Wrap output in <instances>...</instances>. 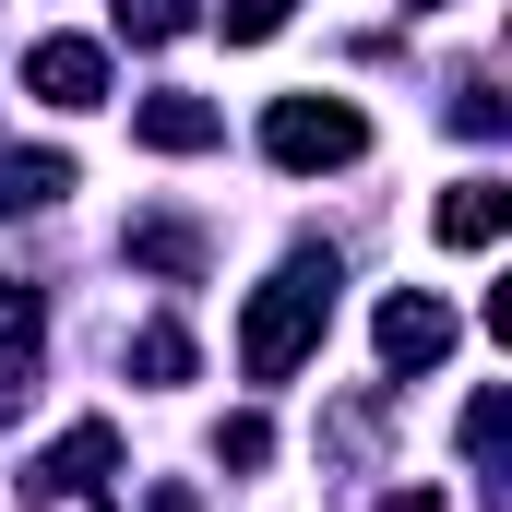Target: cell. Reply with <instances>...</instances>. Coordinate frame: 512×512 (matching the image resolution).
Wrapping results in <instances>:
<instances>
[{
	"label": "cell",
	"instance_id": "3957f363",
	"mask_svg": "<svg viewBox=\"0 0 512 512\" xmlns=\"http://www.w3.org/2000/svg\"><path fill=\"white\" fill-rule=\"evenodd\" d=\"M441 358H453V310L429 286H393L382 298V370L405 382V370H441Z\"/></svg>",
	"mask_w": 512,
	"mask_h": 512
},
{
	"label": "cell",
	"instance_id": "30bf717a",
	"mask_svg": "<svg viewBox=\"0 0 512 512\" xmlns=\"http://www.w3.org/2000/svg\"><path fill=\"white\" fill-rule=\"evenodd\" d=\"M131 382H191V334H179V322H143V334H131Z\"/></svg>",
	"mask_w": 512,
	"mask_h": 512
},
{
	"label": "cell",
	"instance_id": "8fae6325",
	"mask_svg": "<svg viewBox=\"0 0 512 512\" xmlns=\"http://www.w3.org/2000/svg\"><path fill=\"white\" fill-rule=\"evenodd\" d=\"M108 24L131 48H167V36H191V0H108Z\"/></svg>",
	"mask_w": 512,
	"mask_h": 512
},
{
	"label": "cell",
	"instance_id": "9c48e42d",
	"mask_svg": "<svg viewBox=\"0 0 512 512\" xmlns=\"http://www.w3.org/2000/svg\"><path fill=\"white\" fill-rule=\"evenodd\" d=\"M60 191H72V155H0V215L60 203Z\"/></svg>",
	"mask_w": 512,
	"mask_h": 512
},
{
	"label": "cell",
	"instance_id": "277c9868",
	"mask_svg": "<svg viewBox=\"0 0 512 512\" xmlns=\"http://www.w3.org/2000/svg\"><path fill=\"white\" fill-rule=\"evenodd\" d=\"M24 84H36L48 108H96V96H108V48H96V36H36V48H24Z\"/></svg>",
	"mask_w": 512,
	"mask_h": 512
},
{
	"label": "cell",
	"instance_id": "7a4b0ae2",
	"mask_svg": "<svg viewBox=\"0 0 512 512\" xmlns=\"http://www.w3.org/2000/svg\"><path fill=\"white\" fill-rule=\"evenodd\" d=\"M262 155L298 167V179H310V167H358V155H370V120H358L346 96H274V108H262Z\"/></svg>",
	"mask_w": 512,
	"mask_h": 512
},
{
	"label": "cell",
	"instance_id": "8992f818",
	"mask_svg": "<svg viewBox=\"0 0 512 512\" xmlns=\"http://www.w3.org/2000/svg\"><path fill=\"white\" fill-rule=\"evenodd\" d=\"M131 143H143V155H203V143H227V108H203V96H143V108H131Z\"/></svg>",
	"mask_w": 512,
	"mask_h": 512
},
{
	"label": "cell",
	"instance_id": "7c38bea8",
	"mask_svg": "<svg viewBox=\"0 0 512 512\" xmlns=\"http://www.w3.org/2000/svg\"><path fill=\"white\" fill-rule=\"evenodd\" d=\"M286 12H298V0H227V12H215V24H227V48H262V36H274V24H286Z\"/></svg>",
	"mask_w": 512,
	"mask_h": 512
},
{
	"label": "cell",
	"instance_id": "5b68a950",
	"mask_svg": "<svg viewBox=\"0 0 512 512\" xmlns=\"http://www.w3.org/2000/svg\"><path fill=\"white\" fill-rule=\"evenodd\" d=\"M108 465H120V429H108V417H72V429L36 453V489L72 501V489H108Z\"/></svg>",
	"mask_w": 512,
	"mask_h": 512
},
{
	"label": "cell",
	"instance_id": "52a82bcc",
	"mask_svg": "<svg viewBox=\"0 0 512 512\" xmlns=\"http://www.w3.org/2000/svg\"><path fill=\"white\" fill-rule=\"evenodd\" d=\"M501 215H512L501 179H453V191H441V215H429V239H441V251H489V239H501Z\"/></svg>",
	"mask_w": 512,
	"mask_h": 512
},
{
	"label": "cell",
	"instance_id": "4fadbf2b",
	"mask_svg": "<svg viewBox=\"0 0 512 512\" xmlns=\"http://www.w3.org/2000/svg\"><path fill=\"white\" fill-rule=\"evenodd\" d=\"M501 429H512V405H501V393H477V405H465V453L489 465V453H501Z\"/></svg>",
	"mask_w": 512,
	"mask_h": 512
},
{
	"label": "cell",
	"instance_id": "6da1fadb",
	"mask_svg": "<svg viewBox=\"0 0 512 512\" xmlns=\"http://www.w3.org/2000/svg\"><path fill=\"white\" fill-rule=\"evenodd\" d=\"M322 322H334V251H298L251 298V322H239V370H251V382H286V370L322 346Z\"/></svg>",
	"mask_w": 512,
	"mask_h": 512
},
{
	"label": "cell",
	"instance_id": "9a60e30c",
	"mask_svg": "<svg viewBox=\"0 0 512 512\" xmlns=\"http://www.w3.org/2000/svg\"><path fill=\"white\" fill-rule=\"evenodd\" d=\"M382 512H441V489H393V501Z\"/></svg>",
	"mask_w": 512,
	"mask_h": 512
},
{
	"label": "cell",
	"instance_id": "5bb4252c",
	"mask_svg": "<svg viewBox=\"0 0 512 512\" xmlns=\"http://www.w3.org/2000/svg\"><path fill=\"white\" fill-rule=\"evenodd\" d=\"M215 453H227V465H262V453H274V429H262V417H227V429H215Z\"/></svg>",
	"mask_w": 512,
	"mask_h": 512
},
{
	"label": "cell",
	"instance_id": "ba28073f",
	"mask_svg": "<svg viewBox=\"0 0 512 512\" xmlns=\"http://www.w3.org/2000/svg\"><path fill=\"white\" fill-rule=\"evenodd\" d=\"M131 262H155V274H179V286H191V274H203V227H179V215H143V227H131Z\"/></svg>",
	"mask_w": 512,
	"mask_h": 512
},
{
	"label": "cell",
	"instance_id": "2e32d148",
	"mask_svg": "<svg viewBox=\"0 0 512 512\" xmlns=\"http://www.w3.org/2000/svg\"><path fill=\"white\" fill-rule=\"evenodd\" d=\"M143 512H203V501H191V489H155V501H143Z\"/></svg>",
	"mask_w": 512,
	"mask_h": 512
}]
</instances>
